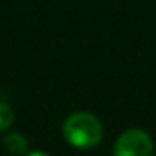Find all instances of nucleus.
Returning a JSON list of instances; mask_svg holds the SVG:
<instances>
[{
  "instance_id": "20e7f679",
  "label": "nucleus",
  "mask_w": 156,
  "mask_h": 156,
  "mask_svg": "<svg viewBox=\"0 0 156 156\" xmlns=\"http://www.w3.org/2000/svg\"><path fill=\"white\" fill-rule=\"evenodd\" d=\"M13 120H15V115H13L11 107L0 102V133L2 131H7L13 125Z\"/></svg>"
},
{
  "instance_id": "f03ea898",
  "label": "nucleus",
  "mask_w": 156,
  "mask_h": 156,
  "mask_svg": "<svg viewBox=\"0 0 156 156\" xmlns=\"http://www.w3.org/2000/svg\"><path fill=\"white\" fill-rule=\"evenodd\" d=\"M154 144L142 129H129L118 136L113 156H153Z\"/></svg>"
},
{
  "instance_id": "f257e3e1",
  "label": "nucleus",
  "mask_w": 156,
  "mask_h": 156,
  "mask_svg": "<svg viewBox=\"0 0 156 156\" xmlns=\"http://www.w3.org/2000/svg\"><path fill=\"white\" fill-rule=\"evenodd\" d=\"M64 138L76 149H91L102 140V123L91 113H75L64 123Z\"/></svg>"
},
{
  "instance_id": "39448f33",
  "label": "nucleus",
  "mask_w": 156,
  "mask_h": 156,
  "mask_svg": "<svg viewBox=\"0 0 156 156\" xmlns=\"http://www.w3.org/2000/svg\"><path fill=\"white\" fill-rule=\"evenodd\" d=\"M26 156H49V154L44 153V151H33V153H27Z\"/></svg>"
},
{
  "instance_id": "7ed1b4c3",
  "label": "nucleus",
  "mask_w": 156,
  "mask_h": 156,
  "mask_svg": "<svg viewBox=\"0 0 156 156\" xmlns=\"http://www.w3.org/2000/svg\"><path fill=\"white\" fill-rule=\"evenodd\" d=\"M2 144H4V149L13 156H26L27 154V149H29L27 140L20 133H9V134H5Z\"/></svg>"
}]
</instances>
